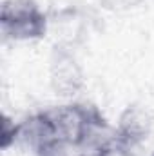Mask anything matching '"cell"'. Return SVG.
Instances as JSON below:
<instances>
[{"instance_id":"8","label":"cell","mask_w":154,"mask_h":156,"mask_svg":"<svg viewBox=\"0 0 154 156\" xmlns=\"http://www.w3.org/2000/svg\"><path fill=\"white\" fill-rule=\"evenodd\" d=\"M85 156H132V154H129L127 151H123L121 147H118L116 145V138H114V144L109 149H105L102 153H91V154H85Z\"/></svg>"},{"instance_id":"9","label":"cell","mask_w":154,"mask_h":156,"mask_svg":"<svg viewBox=\"0 0 154 156\" xmlns=\"http://www.w3.org/2000/svg\"><path fill=\"white\" fill-rule=\"evenodd\" d=\"M151 156H154V153H152V154H151Z\"/></svg>"},{"instance_id":"5","label":"cell","mask_w":154,"mask_h":156,"mask_svg":"<svg viewBox=\"0 0 154 156\" xmlns=\"http://www.w3.org/2000/svg\"><path fill=\"white\" fill-rule=\"evenodd\" d=\"M58 134L49 111H37L18 122L16 145H22L24 149L37 154L44 145H47Z\"/></svg>"},{"instance_id":"7","label":"cell","mask_w":154,"mask_h":156,"mask_svg":"<svg viewBox=\"0 0 154 156\" xmlns=\"http://www.w3.org/2000/svg\"><path fill=\"white\" fill-rule=\"evenodd\" d=\"M18 136V122L9 115H2V129H0V145L4 151L16 145Z\"/></svg>"},{"instance_id":"1","label":"cell","mask_w":154,"mask_h":156,"mask_svg":"<svg viewBox=\"0 0 154 156\" xmlns=\"http://www.w3.org/2000/svg\"><path fill=\"white\" fill-rule=\"evenodd\" d=\"M49 20L37 0H4L0 5V31L5 40L37 42L47 35Z\"/></svg>"},{"instance_id":"3","label":"cell","mask_w":154,"mask_h":156,"mask_svg":"<svg viewBox=\"0 0 154 156\" xmlns=\"http://www.w3.org/2000/svg\"><path fill=\"white\" fill-rule=\"evenodd\" d=\"M49 83L51 89L64 98H73L83 89L85 75L69 47L56 45L49 58Z\"/></svg>"},{"instance_id":"6","label":"cell","mask_w":154,"mask_h":156,"mask_svg":"<svg viewBox=\"0 0 154 156\" xmlns=\"http://www.w3.org/2000/svg\"><path fill=\"white\" fill-rule=\"evenodd\" d=\"M35 156H85V153L78 147L76 144L56 136L47 145H44Z\"/></svg>"},{"instance_id":"2","label":"cell","mask_w":154,"mask_h":156,"mask_svg":"<svg viewBox=\"0 0 154 156\" xmlns=\"http://www.w3.org/2000/svg\"><path fill=\"white\" fill-rule=\"evenodd\" d=\"M51 120L54 123L56 134L60 138H65L80 147L83 136L87 134L93 122L102 115V111L91 104L82 102H67L62 105H56L53 109H47Z\"/></svg>"},{"instance_id":"4","label":"cell","mask_w":154,"mask_h":156,"mask_svg":"<svg viewBox=\"0 0 154 156\" xmlns=\"http://www.w3.org/2000/svg\"><path fill=\"white\" fill-rule=\"evenodd\" d=\"M154 118L152 113L140 104H129L118 116L114 125L116 145L132 154L140 149L152 134Z\"/></svg>"}]
</instances>
